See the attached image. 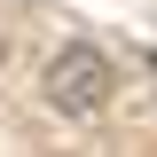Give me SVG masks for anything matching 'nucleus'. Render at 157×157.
I'll return each instance as SVG.
<instances>
[{
  "instance_id": "nucleus-1",
  "label": "nucleus",
  "mask_w": 157,
  "mask_h": 157,
  "mask_svg": "<svg viewBox=\"0 0 157 157\" xmlns=\"http://www.w3.org/2000/svg\"><path fill=\"white\" fill-rule=\"evenodd\" d=\"M39 94L55 102L63 118H94L102 102H110V55L86 47V39H71V47L47 63V86H39Z\"/></svg>"
},
{
  "instance_id": "nucleus-2",
  "label": "nucleus",
  "mask_w": 157,
  "mask_h": 157,
  "mask_svg": "<svg viewBox=\"0 0 157 157\" xmlns=\"http://www.w3.org/2000/svg\"><path fill=\"white\" fill-rule=\"evenodd\" d=\"M149 71H157V39H149Z\"/></svg>"
}]
</instances>
